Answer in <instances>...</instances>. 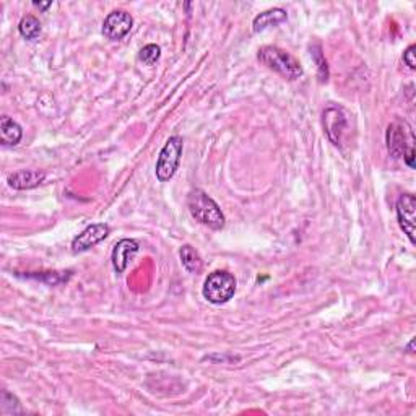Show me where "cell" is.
<instances>
[{
  "instance_id": "6",
  "label": "cell",
  "mask_w": 416,
  "mask_h": 416,
  "mask_svg": "<svg viewBox=\"0 0 416 416\" xmlns=\"http://www.w3.org/2000/svg\"><path fill=\"white\" fill-rule=\"evenodd\" d=\"M322 122L324 129L330 142L333 145H342L343 143V135L347 134L348 130V117L347 113L343 111L342 108H327L322 114Z\"/></svg>"
},
{
  "instance_id": "5",
  "label": "cell",
  "mask_w": 416,
  "mask_h": 416,
  "mask_svg": "<svg viewBox=\"0 0 416 416\" xmlns=\"http://www.w3.org/2000/svg\"><path fill=\"white\" fill-rule=\"evenodd\" d=\"M182 137L179 135H173L164 143L157 162V178L159 182H166L176 174L182 157Z\"/></svg>"
},
{
  "instance_id": "13",
  "label": "cell",
  "mask_w": 416,
  "mask_h": 416,
  "mask_svg": "<svg viewBox=\"0 0 416 416\" xmlns=\"http://www.w3.org/2000/svg\"><path fill=\"white\" fill-rule=\"evenodd\" d=\"M23 137V129L18 122L8 116H2L0 119V143L5 147H15L20 143Z\"/></svg>"
},
{
  "instance_id": "19",
  "label": "cell",
  "mask_w": 416,
  "mask_h": 416,
  "mask_svg": "<svg viewBox=\"0 0 416 416\" xmlns=\"http://www.w3.org/2000/svg\"><path fill=\"white\" fill-rule=\"evenodd\" d=\"M415 51H416V46H415V44H412V46H408L407 51L403 52V62L407 64L412 70L416 69V60H415V54L416 52Z\"/></svg>"
},
{
  "instance_id": "11",
  "label": "cell",
  "mask_w": 416,
  "mask_h": 416,
  "mask_svg": "<svg viewBox=\"0 0 416 416\" xmlns=\"http://www.w3.org/2000/svg\"><path fill=\"white\" fill-rule=\"evenodd\" d=\"M46 179V173L38 171V169H23V171H17L8 176L10 187L17 190H28L38 187L39 184L44 182Z\"/></svg>"
},
{
  "instance_id": "8",
  "label": "cell",
  "mask_w": 416,
  "mask_h": 416,
  "mask_svg": "<svg viewBox=\"0 0 416 416\" xmlns=\"http://www.w3.org/2000/svg\"><path fill=\"white\" fill-rule=\"evenodd\" d=\"M397 218L400 228L407 234L410 243L415 244L416 231V199L413 194H402L397 200Z\"/></svg>"
},
{
  "instance_id": "2",
  "label": "cell",
  "mask_w": 416,
  "mask_h": 416,
  "mask_svg": "<svg viewBox=\"0 0 416 416\" xmlns=\"http://www.w3.org/2000/svg\"><path fill=\"white\" fill-rule=\"evenodd\" d=\"M387 148L395 159L403 158L408 168H415V148H413V130L407 122H392L387 127Z\"/></svg>"
},
{
  "instance_id": "4",
  "label": "cell",
  "mask_w": 416,
  "mask_h": 416,
  "mask_svg": "<svg viewBox=\"0 0 416 416\" xmlns=\"http://www.w3.org/2000/svg\"><path fill=\"white\" fill-rule=\"evenodd\" d=\"M203 298L212 304H224L236 293V278L227 270H215L203 283Z\"/></svg>"
},
{
  "instance_id": "3",
  "label": "cell",
  "mask_w": 416,
  "mask_h": 416,
  "mask_svg": "<svg viewBox=\"0 0 416 416\" xmlns=\"http://www.w3.org/2000/svg\"><path fill=\"white\" fill-rule=\"evenodd\" d=\"M257 57L264 65L272 69L287 80H298L303 75V67L292 54L277 46H264L259 49Z\"/></svg>"
},
{
  "instance_id": "10",
  "label": "cell",
  "mask_w": 416,
  "mask_h": 416,
  "mask_svg": "<svg viewBox=\"0 0 416 416\" xmlns=\"http://www.w3.org/2000/svg\"><path fill=\"white\" fill-rule=\"evenodd\" d=\"M138 243L134 239H122L113 249V267L117 273H124L127 270L130 260L138 252Z\"/></svg>"
},
{
  "instance_id": "20",
  "label": "cell",
  "mask_w": 416,
  "mask_h": 416,
  "mask_svg": "<svg viewBox=\"0 0 416 416\" xmlns=\"http://www.w3.org/2000/svg\"><path fill=\"white\" fill-rule=\"evenodd\" d=\"M33 5H34V7H36V8H39V10H48L49 7H51L52 3H51V2H46V3H41V2H33Z\"/></svg>"
},
{
  "instance_id": "1",
  "label": "cell",
  "mask_w": 416,
  "mask_h": 416,
  "mask_svg": "<svg viewBox=\"0 0 416 416\" xmlns=\"http://www.w3.org/2000/svg\"><path fill=\"white\" fill-rule=\"evenodd\" d=\"M187 207L190 215H192L199 223H202L205 227L212 229L224 228L227 220H224L222 208H220L218 203L215 202L207 192H203L202 189L190 190L187 195Z\"/></svg>"
},
{
  "instance_id": "17",
  "label": "cell",
  "mask_w": 416,
  "mask_h": 416,
  "mask_svg": "<svg viewBox=\"0 0 416 416\" xmlns=\"http://www.w3.org/2000/svg\"><path fill=\"white\" fill-rule=\"evenodd\" d=\"M0 402H2V413L3 415H15V413H22L23 410L20 407V402L18 399L12 395L7 390H3L2 392V399H0Z\"/></svg>"
},
{
  "instance_id": "21",
  "label": "cell",
  "mask_w": 416,
  "mask_h": 416,
  "mask_svg": "<svg viewBox=\"0 0 416 416\" xmlns=\"http://www.w3.org/2000/svg\"><path fill=\"white\" fill-rule=\"evenodd\" d=\"M413 347H415V340H412V342H410V345H408V353H413Z\"/></svg>"
},
{
  "instance_id": "16",
  "label": "cell",
  "mask_w": 416,
  "mask_h": 416,
  "mask_svg": "<svg viewBox=\"0 0 416 416\" xmlns=\"http://www.w3.org/2000/svg\"><path fill=\"white\" fill-rule=\"evenodd\" d=\"M159 57H162V48L157 46V44H147L138 52V60L145 65H155Z\"/></svg>"
},
{
  "instance_id": "18",
  "label": "cell",
  "mask_w": 416,
  "mask_h": 416,
  "mask_svg": "<svg viewBox=\"0 0 416 416\" xmlns=\"http://www.w3.org/2000/svg\"><path fill=\"white\" fill-rule=\"evenodd\" d=\"M310 49H313V57H314V60H315V62H317L319 80H320V82H327V78H329V67H327V60L324 59L322 49H320L319 44H315V46H313Z\"/></svg>"
},
{
  "instance_id": "14",
  "label": "cell",
  "mask_w": 416,
  "mask_h": 416,
  "mask_svg": "<svg viewBox=\"0 0 416 416\" xmlns=\"http://www.w3.org/2000/svg\"><path fill=\"white\" fill-rule=\"evenodd\" d=\"M179 255H180V262L187 270L189 273H200L203 268V260L200 257V254L195 250L192 245L185 244L180 248L179 250Z\"/></svg>"
},
{
  "instance_id": "7",
  "label": "cell",
  "mask_w": 416,
  "mask_h": 416,
  "mask_svg": "<svg viewBox=\"0 0 416 416\" xmlns=\"http://www.w3.org/2000/svg\"><path fill=\"white\" fill-rule=\"evenodd\" d=\"M134 27L132 15L125 10H114L104 18L103 34L111 41H120L130 33Z\"/></svg>"
},
{
  "instance_id": "9",
  "label": "cell",
  "mask_w": 416,
  "mask_h": 416,
  "mask_svg": "<svg viewBox=\"0 0 416 416\" xmlns=\"http://www.w3.org/2000/svg\"><path fill=\"white\" fill-rule=\"evenodd\" d=\"M111 233V228L104 223H96L89 224V227L85 229L83 233H80L77 238L73 239L72 243V250L73 252H83V250H88L94 248V245L101 243V241L106 239Z\"/></svg>"
},
{
  "instance_id": "12",
  "label": "cell",
  "mask_w": 416,
  "mask_h": 416,
  "mask_svg": "<svg viewBox=\"0 0 416 416\" xmlns=\"http://www.w3.org/2000/svg\"><path fill=\"white\" fill-rule=\"evenodd\" d=\"M288 18V13L287 10L283 8H270L267 12H262L257 17L254 18V23H252V29L255 33H260V31H265V29L272 28V27H277V24L283 23L285 20Z\"/></svg>"
},
{
  "instance_id": "15",
  "label": "cell",
  "mask_w": 416,
  "mask_h": 416,
  "mask_svg": "<svg viewBox=\"0 0 416 416\" xmlns=\"http://www.w3.org/2000/svg\"><path fill=\"white\" fill-rule=\"evenodd\" d=\"M18 31L24 39H28V41H36L39 34H41V23H39V20L33 17V15H27V17H23L22 22H20Z\"/></svg>"
}]
</instances>
